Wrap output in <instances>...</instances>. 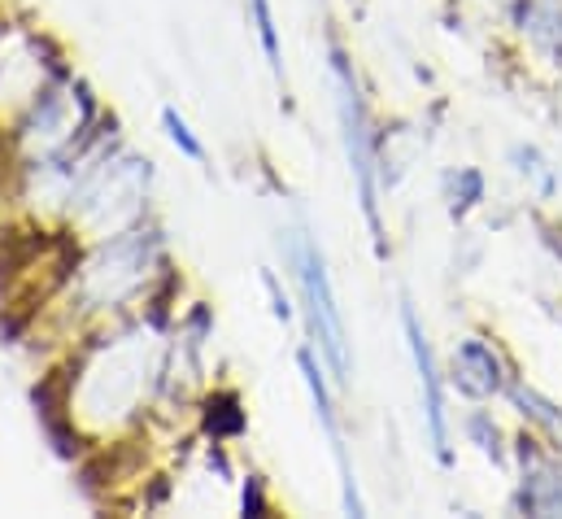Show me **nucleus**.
<instances>
[{
    "label": "nucleus",
    "mask_w": 562,
    "mask_h": 519,
    "mask_svg": "<svg viewBox=\"0 0 562 519\" xmlns=\"http://www.w3.org/2000/svg\"><path fill=\"white\" fill-rule=\"evenodd\" d=\"M253 10V23H257V40H261V53L270 62L274 75H284V58H279V31H274V14H270V0H248Z\"/></svg>",
    "instance_id": "nucleus-5"
},
{
    "label": "nucleus",
    "mask_w": 562,
    "mask_h": 519,
    "mask_svg": "<svg viewBox=\"0 0 562 519\" xmlns=\"http://www.w3.org/2000/svg\"><path fill=\"white\" fill-rule=\"evenodd\" d=\"M162 127H166L170 144H175L183 157H192V162H205V144L196 140V131L188 127V118H183L175 105H166V110H162Z\"/></svg>",
    "instance_id": "nucleus-6"
},
{
    "label": "nucleus",
    "mask_w": 562,
    "mask_h": 519,
    "mask_svg": "<svg viewBox=\"0 0 562 519\" xmlns=\"http://www.w3.org/2000/svg\"><path fill=\"white\" fill-rule=\"evenodd\" d=\"M332 75H336V92H341V127H345V149H349V162H354V175H358V188H362V210H367L371 231L380 236L375 183H371V140H367V118H362V101H358V88H354L349 66H345V58H341V53L332 58Z\"/></svg>",
    "instance_id": "nucleus-2"
},
{
    "label": "nucleus",
    "mask_w": 562,
    "mask_h": 519,
    "mask_svg": "<svg viewBox=\"0 0 562 519\" xmlns=\"http://www.w3.org/2000/svg\"><path fill=\"white\" fill-rule=\"evenodd\" d=\"M401 324H406V337H410V350H414V363H419V380H423V393H427V428H432V441H436V454L449 458V436H445V397H440V376H436V358L419 332V319L414 311L406 306L401 311Z\"/></svg>",
    "instance_id": "nucleus-3"
},
{
    "label": "nucleus",
    "mask_w": 562,
    "mask_h": 519,
    "mask_svg": "<svg viewBox=\"0 0 562 519\" xmlns=\"http://www.w3.org/2000/svg\"><path fill=\"white\" fill-rule=\"evenodd\" d=\"M302 376H306V384H310V393H315L319 419H323L328 441H332V450H336V463H341V476H345V506H349L354 515H362V502H358V493H354V471H349V463H345V445H341V432H336V419H332V397H328V384H323V376H319V367H315L310 354H302Z\"/></svg>",
    "instance_id": "nucleus-4"
},
{
    "label": "nucleus",
    "mask_w": 562,
    "mask_h": 519,
    "mask_svg": "<svg viewBox=\"0 0 562 519\" xmlns=\"http://www.w3.org/2000/svg\"><path fill=\"white\" fill-rule=\"evenodd\" d=\"M297 271H302V293H306V311H310V328L319 337V350L332 363L336 380L345 384L349 371H354L349 345H345V324H341V311H336V293H332V280H328V267H323V253L310 240L297 244Z\"/></svg>",
    "instance_id": "nucleus-1"
}]
</instances>
